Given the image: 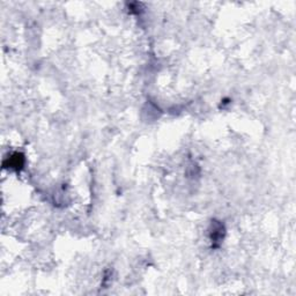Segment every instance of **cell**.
<instances>
[{
    "label": "cell",
    "mask_w": 296,
    "mask_h": 296,
    "mask_svg": "<svg viewBox=\"0 0 296 296\" xmlns=\"http://www.w3.org/2000/svg\"><path fill=\"white\" fill-rule=\"evenodd\" d=\"M24 165V157L21 153H13L11 157L6 159L4 162L5 168H11V169L20 170Z\"/></svg>",
    "instance_id": "7a4b0ae2"
},
{
    "label": "cell",
    "mask_w": 296,
    "mask_h": 296,
    "mask_svg": "<svg viewBox=\"0 0 296 296\" xmlns=\"http://www.w3.org/2000/svg\"><path fill=\"white\" fill-rule=\"evenodd\" d=\"M226 229L224 224L220 221H212L211 229H209V238H211L212 247L218 248L221 244L222 240L225 238Z\"/></svg>",
    "instance_id": "6da1fadb"
}]
</instances>
